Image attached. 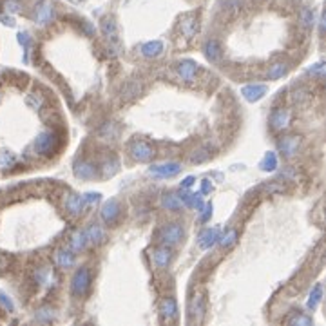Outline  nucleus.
<instances>
[{
  "label": "nucleus",
  "mask_w": 326,
  "mask_h": 326,
  "mask_svg": "<svg viewBox=\"0 0 326 326\" xmlns=\"http://www.w3.org/2000/svg\"><path fill=\"white\" fill-rule=\"evenodd\" d=\"M288 120H290V114H288L287 109H276L270 116V124L276 131H283L288 125Z\"/></svg>",
  "instance_id": "nucleus-11"
},
{
  "label": "nucleus",
  "mask_w": 326,
  "mask_h": 326,
  "mask_svg": "<svg viewBox=\"0 0 326 326\" xmlns=\"http://www.w3.org/2000/svg\"><path fill=\"white\" fill-rule=\"evenodd\" d=\"M203 53H205V56L210 62H219L223 51H221V46H219L216 40H207L205 46H203Z\"/></svg>",
  "instance_id": "nucleus-12"
},
{
  "label": "nucleus",
  "mask_w": 326,
  "mask_h": 326,
  "mask_svg": "<svg viewBox=\"0 0 326 326\" xmlns=\"http://www.w3.org/2000/svg\"><path fill=\"white\" fill-rule=\"evenodd\" d=\"M86 198L84 196H80V194H73V196H69L67 198V201H66V207H67V210H69L73 216H78V214L82 212V210L86 209Z\"/></svg>",
  "instance_id": "nucleus-13"
},
{
  "label": "nucleus",
  "mask_w": 326,
  "mask_h": 326,
  "mask_svg": "<svg viewBox=\"0 0 326 326\" xmlns=\"http://www.w3.org/2000/svg\"><path fill=\"white\" fill-rule=\"evenodd\" d=\"M163 51V44L159 42V40H152V42H147L141 46V54L144 56H147V58H156V56H159Z\"/></svg>",
  "instance_id": "nucleus-17"
},
{
  "label": "nucleus",
  "mask_w": 326,
  "mask_h": 326,
  "mask_svg": "<svg viewBox=\"0 0 326 326\" xmlns=\"http://www.w3.org/2000/svg\"><path fill=\"white\" fill-rule=\"evenodd\" d=\"M0 304H2V308H6L8 312H13V310H15V304H13V301L9 299V295L4 294L2 290H0Z\"/></svg>",
  "instance_id": "nucleus-38"
},
{
  "label": "nucleus",
  "mask_w": 326,
  "mask_h": 326,
  "mask_svg": "<svg viewBox=\"0 0 326 326\" xmlns=\"http://www.w3.org/2000/svg\"><path fill=\"white\" fill-rule=\"evenodd\" d=\"M4 8L8 13H16V11H20V2L18 0H6Z\"/></svg>",
  "instance_id": "nucleus-40"
},
{
  "label": "nucleus",
  "mask_w": 326,
  "mask_h": 326,
  "mask_svg": "<svg viewBox=\"0 0 326 326\" xmlns=\"http://www.w3.org/2000/svg\"><path fill=\"white\" fill-rule=\"evenodd\" d=\"M321 299H322V287H321V284H315L314 290L310 292L308 308H310V310H315V308L319 307V303H321Z\"/></svg>",
  "instance_id": "nucleus-27"
},
{
  "label": "nucleus",
  "mask_w": 326,
  "mask_h": 326,
  "mask_svg": "<svg viewBox=\"0 0 326 326\" xmlns=\"http://www.w3.org/2000/svg\"><path fill=\"white\" fill-rule=\"evenodd\" d=\"M53 317H54V312L51 310V308H42V310L36 312V321L40 322H49L53 321Z\"/></svg>",
  "instance_id": "nucleus-33"
},
{
  "label": "nucleus",
  "mask_w": 326,
  "mask_h": 326,
  "mask_svg": "<svg viewBox=\"0 0 326 326\" xmlns=\"http://www.w3.org/2000/svg\"><path fill=\"white\" fill-rule=\"evenodd\" d=\"M86 234H87V239L93 241V243H101V241L105 239V232L101 230V227L98 225H93Z\"/></svg>",
  "instance_id": "nucleus-28"
},
{
  "label": "nucleus",
  "mask_w": 326,
  "mask_h": 326,
  "mask_svg": "<svg viewBox=\"0 0 326 326\" xmlns=\"http://www.w3.org/2000/svg\"><path fill=\"white\" fill-rule=\"evenodd\" d=\"M54 259L58 263V267L62 268H71L74 264V256L71 252H67V250H58L56 256H54Z\"/></svg>",
  "instance_id": "nucleus-25"
},
{
  "label": "nucleus",
  "mask_w": 326,
  "mask_h": 326,
  "mask_svg": "<svg viewBox=\"0 0 326 326\" xmlns=\"http://www.w3.org/2000/svg\"><path fill=\"white\" fill-rule=\"evenodd\" d=\"M161 203L167 210H179L183 207L181 198L178 194H165L161 198Z\"/></svg>",
  "instance_id": "nucleus-23"
},
{
  "label": "nucleus",
  "mask_w": 326,
  "mask_h": 326,
  "mask_svg": "<svg viewBox=\"0 0 326 326\" xmlns=\"http://www.w3.org/2000/svg\"><path fill=\"white\" fill-rule=\"evenodd\" d=\"M161 315L165 321H172L178 315V307H176V301L172 297H167L161 303Z\"/></svg>",
  "instance_id": "nucleus-18"
},
{
  "label": "nucleus",
  "mask_w": 326,
  "mask_h": 326,
  "mask_svg": "<svg viewBox=\"0 0 326 326\" xmlns=\"http://www.w3.org/2000/svg\"><path fill=\"white\" fill-rule=\"evenodd\" d=\"M196 73H198V67L192 60H183L178 64V74L181 76V80L185 82H194Z\"/></svg>",
  "instance_id": "nucleus-9"
},
{
  "label": "nucleus",
  "mask_w": 326,
  "mask_h": 326,
  "mask_svg": "<svg viewBox=\"0 0 326 326\" xmlns=\"http://www.w3.org/2000/svg\"><path fill=\"white\" fill-rule=\"evenodd\" d=\"M314 22H315L314 11H312L310 8L301 9V26H303L304 29H310V27H314Z\"/></svg>",
  "instance_id": "nucleus-29"
},
{
  "label": "nucleus",
  "mask_w": 326,
  "mask_h": 326,
  "mask_svg": "<svg viewBox=\"0 0 326 326\" xmlns=\"http://www.w3.org/2000/svg\"><path fill=\"white\" fill-rule=\"evenodd\" d=\"M190 317L196 319V321H199L203 315V312H205V303H203V295H194V299H192V303H190Z\"/></svg>",
  "instance_id": "nucleus-19"
},
{
  "label": "nucleus",
  "mask_w": 326,
  "mask_h": 326,
  "mask_svg": "<svg viewBox=\"0 0 326 326\" xmlns=\"http://www.w3.org/2000/svg\"><path fill=\"white\" fill-rule=\"evenodd\" d=\"M152 259H154V264L158 268H165L172 259V252L167 249V247H159V249L154 250L152 254Z\"/></svg>",
  "instance_id": "nucleus-14"
},
{
  "label": "nucleus",
  "mask_w": 326,
  "mask_h": 326,
  "mask_svg": "<svg viewBox=\"0 0 326 326\" xmlns=\"http://www.w3.org/2000/svg\"><path fill=\"white\" fill-rule=\"evenodd\" d=\"M16 163V158L13 152H0V169H9Z\"/></svg>",
  "instance_id": "nucleus-31"
},
{
  "label": "nucleus",
  "mask_w": 326,
  "mask_h": 326,
  "mask_svg": "<svg viewBox=\"0 0 326 326\" xmlns=\"http://www.w3.org/2000/svg\"><path fill=\"white\" fill-rule=\"evenodd\" d=\"M287 73H288V66H287V64L277 62V64H274L270 69H268V78H270V80H277V78H283Z\"/></svg>",
  "instance_id": "nucleus-26"
},
{
  "label": "nucleus",
  "mask_w": 326,
  "mask_h": 326,
  "mask_svg": "<svg viewBox=\"0 0 326 326\" xmlns=\"http://www.w3.org/2000/svg\"><path fill=\"white\" fill-rule=\"evenodd\" d=\"M199 26H198V20L192 18V16H187V18L181 20V33L187 36V38H190V36H194L196 33H198Z\"/></svg>",
  "instance_id": "nucleus-20"
},
{
  "label": "nucleus",
  "mask_w": 326,
  "mask_h": 326,
  "mask_svg": "<svg viewBox=\"0 0 326 326\" xmlns=\"http://www.w3.org/2000/svg\"><path fill=\"white\" fill-rule=\"evenodd\" d=\"M179 198H181V203L183 205H187V207H192V209H196V210H201L203 209V198H201V194H179Z\"/></svg>",
  "instance_id": "nucleus-22"
},
{
  "label": "nucleus",
  "mask_w": 326,
  "mask_h": 326,
  "mask_svg": "<svg viewBox=\"0 0 326 326\" xmlns=\"http://www.w3.org/2000/svg\"><path fill=\"white\" fill-rule=\"evenodd\" d=\"M236 237H237V232L236 230H229V232L225 234L223 237H219V244H221L223 249H230L234 243H236Z\"/></svg>",
  "instance_id": "nucleus-32"
},
{
  "label": "nucleus",
  "mask_w": 326,
  "mask_h": 326,
  "mask_svg": "<svg viewBox=\"0 0 326 326\" xmlns=\"http://www.w3.org/2000/svg\"><path fill=\"white\" fill-rule=\"evenodd\" d=\"M299 149V138L297 136H287L279 141V151L281 154H284L287 158H292V156L297 152Z\"/></svg>",
  "instance_id": "nucleus-10"
},
{
  "label": "nucleus",
  "mask_w": 326,
  "mask_h": 326,
  "mask_svg": "<svg viewBox=\"0 0 326 326\" xmlns=\"http://www.w3.org/2000/svg\"><path fill=\"white\" fill-rule=\"evenodd\" d=\"M276 167H277L276 154H274V152H268L263 158V161H261V169H263V171H276Z\"/></svg>",
  "instance_id": "nucleus-30"
},
{
  "label": "nucleus",
  "mask_w": 326,
  "mask_h": 326,
  "mask_svg": "<svg viewBox=\"0 0 326 326\" xmlns=\"http://www.w3.org/2000/svg\"><path fill=\"white\" fill-rule=\"evenodd\" d=\"M264 189H267L268 190V192H283V187H281V185H277V183H272V185H267V187H264Z\"/></svg>",
  "instance_id": "nucleus-46"
},
{
  "label": "nucleus",
  "mask_w": 326,
  "mask_h": 326,
  "mask_svg": "<svg viewBox=\"0 0 326 326\" xmlns=\"http://www.w3.org/2000/svg\"><path fill=\"white\" fill-rule=\"evenodd\" d=\"M26 104L29 105V107L31 109H40L44 105V98L40 96V94H29V96H27V100H26Z\"/></svg>",
  "instance_id": "nucleus-35"
},
{
  "label": "nucleus",
  "mask_w": 326,
  "mask_h": 326,
  "mask_svg": "<svg viewBox=\"0 0 326 326\" xmlns=\"http://www.w3.org/2000/svg\"><path fill=\"white\" fill-rule=\"evenodd\" d=\"M149 171H151V174L158 176V178H172V176L179 174L181 165L176 161H167V163H159V165H152Z\"/></svg>",
  "instance_id": "nucleus-5"
},
{
  "label": "nucleus",
  "mask_w": 326,
  "mask_h": 326,
  "mask_svg": "<svg viewBox=\"0 0 326 326\" xmlns=\"http://www.w3.org/2000/svg\"><path fill=\"white\" fill-rule=\"evenodd\" d=\"M183 229L179 225H167L163 227L161 232H159V241H161L165 247H172V244H178L183 239Z\"/></svg>",
  "instance_id": "nucleus-3"
},
{
  "label": "nucleus",
  "mask_w": 326,
  "mask_h": 326,
  "mask_svg": "<svg viewBox=\"0 0 326 326\" xmlns=\"http://www.w3.org/2000/svg\"><path fill=\"white\" fill-rule=\"evenodd\" d=\"M209 156H210V152H207L205 149H201V151H198L194 156H192V161H194V163H201V161H205Z\"/></svg>",
  "instance_id": "nucleus-41"
},
{
  "label": "nucleus",
  "mask_w": 326,
  "mask_h": 326,
  "mask_svg": "<svg viewBox=\"0 0 326 326\" xmlns=\"http://www.w3.org/2000/svg\"><path fill=\"white\" fill-rule=\"evenodd\" d=\"M84 198H86L87 205H93V203H96L98 199H100V194H93V192H89V194H86Z\"/></svg>",
  "instance_id": "nucleus-45"
},
{
  "label": "nucleus",
  "mask_w": 326,
  "mask_h": 326,
  "mask_svg": "<svg viewBox=\"0 0 326 326\" xmlns=\"http://www.w3.org/2000/svg\"><path fill=\"white\" fill-rule=\"evenodd\" d=\"M199 212H201V221L207 223L210 219V216H212V205H203V209Z\"/></svg>",
  "instance_id": "nucleus-42"
},
{
  "label": "nucleus",
  "mask_w": 326,
  "mask_h": 326,
  "mask_svg": "<svg viewBox=\"0 0 326 326\" xmlns=\"http://www.w3.org/2000/svg\"><path fill=\"white\" fill-rule=\"evenodd\" d=\"M217 239H219V230L217 229H207L205 232L199 234V247L207 250V249H210Z\"/></svg>",
  "instance_id": "nucleus-16"
},
{
  "label": "nucleus",
  "mask_w": 326,
  "mask_h": 326,
  "mask_svg": "<svg viewBox=\"0 0 326 326\" xmlns=\"http://www.w3.org/2000/svg\"><path fill=\"white\" fill-rule=\"evenodd\" d=\"M152 147L149 144H145V141H134V144L131 145V156L134 159H138V161H149V159L152 158Z\"/></svg>",
  "instance_id": "nucleus-6"
},
{
  "label": "nucleus",
  "mask_w": 326,
  "mask_h": 326,
  "mask_svg": "<svg viewBox=\"0 0 326 326\" xmlns=\"http://www.w3.org/2000/svg\"><path fill=\"white\" fill-rule=\"evenodd\" d=\"M267 86H263V84H250V86H244L241 93H243L244 100L254 104V101H259L267 94Z\"/></svg>",
  "instance_id": "nucleus-7"
},
{
  "label": "nucleus",
  "mask_w": 326,
  "mask_h": 326,
  "mask_svg": "<svg viewBox=\"0 0 326 326\" xmlns=\"http://www.w3.org/2000/svg\"><path fill=\"white\" fill-rule=\"evenodd\" d=\"M192 183H194V178H192V176H189V178H185V181L181 183V189H189Z\"/></svg>",
  "instance_id": "nucleus-49"
},
{
  "label": "nucleus",
  "mask_w": 326,
  "mask_h": 326,
  "mask_svg": "<svg viewBox=\"0 0 326 326\" xmlns=\"http://www.w3.org/2000/svg\"><path fill=\"white\" fill-rule=\"evenodd\" d=\"M56 141H58V138H56V134L51 131H46L42 132V134H38V138L35 140V144H33V147H35V151L38 152V154H51L54 149V145H56Z\"/></svg>",
  "instance_id": "nucleus-1"
},
{
  "label": "nucleus",
  "mask_w": 326,
  "mask_h": 326,
  "mask_svg": "<svg viewBox=\"0 0 326 326\" xmlns=\"http://www.w3.org/2000/svg\"><path fill=\"white\" fill-rule=\"evenodd\" d=\"M87 234L84 232V230H80V232H74L73 237H71V249L73 250H84L86 249V244H87Z\"/></svg>",
  "instance_id": "nucleus-24"
},
{
  "label": "nucleus",
  "mask_w": 326,
  "mask_h": 326,
  "mask_svg": "<svg viewBox=\"0 0 326 326\" xmlns=\"http://www.w3.org/2000/svg\"><path fill=\"white\" fill-rule=\"evenodd\" d=\"M307 98V91H303V89H299V91H295L294 93V96H292V100L295 101V104H301V101Z\"/></svg>",
  "instance_id": "nucleus-44"
},
{
  "label": "nucleus",
  "mask_w": 326,
  "mask_h": 326,
  "mask_svg": "<svg viewBox=\"0 0 326 326\" xmlns=\"http://www.w3.org/2000/svg\"><path fill=\"white\" fill-rule=\"evenodd\" d=\"M101 31L107 36L111 42H118V31H116V24H114L113 18H105L101 22Z\"/></svg>",
  "instance_id": "nucleus-21"
},
{
  "label": "nucleus",
  "mask_w": 326,
  "mask_h": 326,
  "mask_svg": "<svg viewBox=\"0 0 326 326\" xmlns=\"http://www.w3.org/2000/svg\"><path fill=\"white\" fill-rule=\"evenodd\" d=\"M308 73H310L312 76L322 78V73H324V66H322V64H315L314 67H310V71H308Z\"/></svg>",
  "instance_id": "nucleus-43"
},
{
  "label": "nucleus",
  "mask_w": 326,
  "mask_h": 326,
  "mask_svg": "<svg viewBox=\"0 0 326 326\" xmlns=\"http://www.w3.org/2000/svg\"><path fill=\"white\" fill-rule=\"evenodd\" d=\"M116 171H118V159L116 158H111L109 161L104 163V174L105 176H113Z\"/></svg>",
  "instance_id": "nucleus-34"
},
{
  "label": "nucleus",
  "mask_w": 326,
  "mask_h": 326,
  "mask_svg": "<svg viewBox=\"0 0 326 326\" xmlns=\"http://www.w3.org/2000/svg\"><path fill=\"white\" fill-rule=\"evenodd\" d=\"M288 322H290V324H303V326H308V324H312V319L307 317V315H295V317H292Z\"/></svg>",
  "instance_id": "nucleus-39"
},
{
  "label": "nucleus",
  "mask_w": 326,
  "mask_h": 326,
  "mask_svg": "<svg viewBox=\"0 0 326 326\" xmlns=\"http://www.w3.org/2000/svg\"><path fill=\"white\" fill-rule=\"evenodd\" d=\"M0 20H2V22H4L6 24V26H15V20H13L11 18V16H6V15H2V16H0Z\"/></svg>",
  "instance_id": "nucleus-48"
},
{
  "label": "nucleus",
  "mask_w": 326,
  "mask_h": 326,
  "mask_svg": "<svg viewBox=\"0 0 326 326\" xmlns=\"http://www.w3.org/2000/svg\"><path fill=\"white\" fill-rule=\"evenodd\" d=\"M118 216H120V205H118L116 199H109V201H105L104 207H101V219L111 225V223L116 221Z\"/></svg>",
  "instance_id": "nucleus-8"
},
{
  "label": "nucleus",
  "mask_w": 326,
  "mask_h": 326,
  "mask_svg": "<svg viewBox=\"0 0 326 326\" xmlns=\"http://www.w3.org/2000/svg\"><path fill=\"white\" fill-rule=\"evenodd\" d=\"M212 190V183L209 181V179H205V181L201 183V192L203 194H207V192H210Z\"/></svg>",
  "instance_id": "nucleus-47"
},
{
  "label": "nucleus",
  "mask_w": 326,
  "mask_h": 326,
  "mask_svg": "<svg viewBox=\"0 0 326 326\" xmlns=\"http://www.w3.org/2000/svg\"><path fill=\"white\" fill-rule=\"evenodd\" d=\"M94 174H96V169H94V165L89 161H80L76 163V167H74V176H78V178L82 179H91L94 178Z\"/></svg>",
  "instance_id": "nucleus-15"
},
{
  "label": "nucleus",
  "mask_w": 326,
  "mask_h": 326,
  "mask_svg": "<svg viewBox=\"0 0 326 326\" xmlns=\"http://www.w3.org/2000/svg\"><path fill=\"white\" fill-rule=\"evenodd\" d=\"M18 42L20 46L24 47V51H26V56H24V60L27 62V53H29V46H31V38H29V35L27 33H20L18 35Z\"/></svg>",
  "instance_id": "nucleus-36"
},
{
  "label": "nucleus",
  "mask_w": 326,
  "mask_h": 326,
  "mask_svg": "<svg viewBox=\"0 0 326 326\" xmlns=\"http://www.w3.org/2000/svg\"><path fill=\"white\" fill-rule=\"evenodd\" d=\"M241 4H243V0H221L223 9H227V11H236L241 8Z\"/></svg>",
  "instance_id": "nucleus-37"
},
{
  "label": "nucleus",
  "mask_w": 326,
  "mask_h": 326,
  "mask_svg": "<svg viewBox=\"0 0 326 326\" xmlns=\"http://www.w3.org/2000/svg\"><path fill=\"white\" fill-rule=\"evenodd\" d=\"M91 283V276L87 268H80L76 270V274L73 276V281H71V290H73L74 295H84L89 288Z\"/></svg>",
  "instance_id": "nucleus-2"
},
{
  "label": "nucleus",
  "mask_w": 326,
  "mask_h": 326,
  "mask_svg": "<svg viewBox=\"0 0 326 326\" xmlns=\"http://www.w3.org/2000/svg\"><path fill=\"white\" fill-rule=\"evenodd\" d=\"M54 18V8L49 0H42L38 6L35 8V22L38 26H46Z\"/></svg>",
  "instance_id": "nucleus-4"
}]
</instances>
